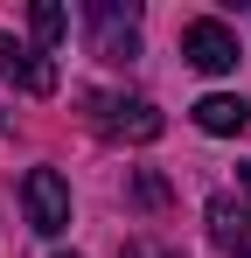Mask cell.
<instances>
[{"label": "cell", "instance_id": "8fae6325", "mask_svg": "<svg viewBox=\"0 0 251 258\" xmlns=\"http://www.w3.org/2000/svg\"><path fill=\"white\" fill-rule=\"evenodd\" d=\"M56 258H77V251H56Z\"/></svg>", "mask_w": 251, "mask_h": 258}, {"label": "cell", "instance_id": "9c48e42d", "mask_svg": "<svg viewBox=\"0 0 251 258\" xmlns=\"http://www.w3.org/2000/svg\"><path fill=\"white\" fill-rule=\"evenodd\" d=\"M119 258H181L174 244H154V237H133V244H119Z\"/></svg>", "mask_w": 251, "mask_h": 258}, {"label": "cell", "instance_id": "5b68a950", "mask_svg": "<svg viewBox=\"0 0 251 258\" xmlns=\"http://www.w3.org/2000/svg\"><path fill=\"white\" fill-rule=\"evenodd\" d=\"M0 77H7L14 91H28V98H49V91L63 84V77H56V63H49L42 49H21L14 35H0Z\"/></svg>", "mask_w": 251, "mask_h": 258}, {"label": "cell", "instance_id": "30bf717a", "mask_svg": "<svg viewBox=\"0 0 251 258\" xmlns=\"http://www.w3.org/2000/svg\"><path fill=\"white\" fill-rule=\"evenodd\" d=\"M237 188H244V196H251V168H237Z\"/></svg>", "mask_w": 251, "mask_h": 258}, {"label": "cell", "instance_id": "3957f363", "mask_svg": "<svg viewBox=\"0 0 251 258\" xmlns=\"http://www.w3.org/2000/svg\"><path fill=\"white\" fill-rule=\"evenodd\" d=\"M84 21H91V49H98L105 63H133V56H140V14H133V7H119V0H91Z\"/></svg>", "mask_w": 251, "mask_h": 258}, {"label": "cell", "instance_id": "7a4b0ae2", "mask_svg": "<svg viewBox=\"0 0 251 258\" xmlns=\"http://www.w3.org/2000/svg\"><path fill=\"white\" fill-rule=\"evenodd\" d=\"M21 210H28V223L42 237H63L70 230V181L56 168H28L21 174Z\"/></svg>", "mask_w": 251, "mask_h": 258}, {"label": "cell", "instance_id": "ba28073f", "mask_svg": "<svg viewBox=\"0 0 251 258\" xmlns=\"http://www.w3.org/2000/svg\"><path fill=\"white\" fill-rule=\"evenodd\" d=\"M28 28H35V42H42V56H49V49L63 42V28H70V14H63L56 0H35V7H28Z\"/></svg>", "mask_w": 251, "mask_h": 258}, {"label": "cell", "instance_id": "277c9868", "mask_svg": "<svg viewBox=\"0 0 251 258\" xmlns=\"http://www.w3.org/2000/svg\"><path fill=\"white\" fill-rule=\"evenodd\" d=\"M181 56L203 70V77H223V70H237V28H223L216 14H196L189 28H181Z\"/></svg>", "mask_w": 251, "mask_h": 258}, {"label": "cell", "instance_id": "6da1fadb", "mask_svg": "<svg viewBox=\"0 0 251 258\" xmlns=\"http://www.w3.org/2000/svg\"><path fill=\"white\" fill-rule=\"evenodd\" d=\"M84 112H91V126L105 133V140H133V147H147V140H161V105H147V98H126V91H84Z\"/></svg>", "mask_w": 251, "mask_h": 258}, {"label": "cell", "instance_id": "8992f818", "mask_svg": "<svg viewBox=\"0 0 251 258\" xmlns=\"http://www.w3.org/2000/svg\"><path fill=\"white\" fill-rule=\"evenodd\" d=\"M209 244L230 258H251V203L244 196H209Z\"/></svg>", "mask_w": 251, "mask_h": 258}, {"label": "cell", "instance_id": "52a82bcc", "mask_svg": "<svg viewBox=\"0 0 251 258\" xmlns=\"http://www.w3.org/2000/svg\"><path fill=\"white\" fill-rule=\"evenodd\" d=\"M196 126L216 133V140H223V133H244L251 126V105L230 98V91H209V98H196Z\"/></svg>", "mask_w": 251, "mask_h": 258}]
</instances>
